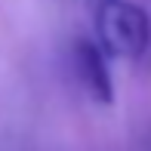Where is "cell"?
Instances as JSON below:
<instances>
[{"mask_svg": "<svg viewBox=\"0 0 151 151\" xmlns=\"http://www.w3.org/2000/svg\"><path fill=\"white\" fill-rule=\"evenodd\" d=\"M148 52H151V43H148Z\"/></svg>", "mask_w": 151, "mask_h": 151, "instance_id": "3957f363", "label": "cell"}, {"mask_svg": "<svg viewBox=\"0 0 151 151\" xmlns=\"http://www.w3.org/2000/svg\"><path fill=\"white\" fill-rule=\"evenodd\" d=\"M74 62V77L83 86V93L90 96L96 105H114V83H111V68H108V56L102 52V46L96 40L80 37L71 50Z\"/></svg>", "mask_w": 151, "mask_h": 151, "instance_id": "7a4b0ae2", "label": "cell"}, {"mask_svg": "<svg viewBox=\"0 0 151 151\" xmlns=\"http://www.w3.org/2000/svg\"><path fill=\"white\" fill-rule=\"evenodd\" d=\"M96 43L105 56L142 59L151 43V19L129 0H99L96 6Z\"/></svg>", "mask_w": 151, "mask_h": 151, "instance_id": "6da1fadb", "label": "cell"}, {"mask_svg": "<svg viewBox=\"0 0 151 151\" xmlns=\"http://www.w3.org/2000/svg\"><path fill=\"white\" fill-rule=\"evenodd\" d=\"M145 151H151V145H148V148H145Z\"/></svg>", "mask_w": 151, "mask_h": 151, "instance_id": "277c9868", "label": "cell"}]
</instances>
